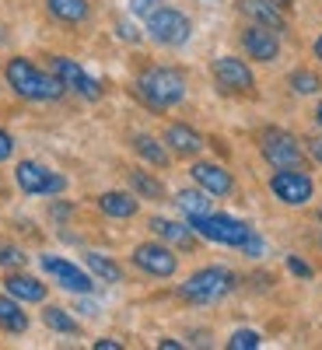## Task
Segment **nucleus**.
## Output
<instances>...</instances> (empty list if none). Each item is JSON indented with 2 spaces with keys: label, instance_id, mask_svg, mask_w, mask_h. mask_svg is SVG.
Listing matches in <instances>:
<instances>
[{
  "label": "nucleus",
  "instance_id": "nucleus-18",
  "mask_svg": "<svg viewBox=\"0 0 322 350\" xmlns=\"http://www.w3.org/2000/svg\"><path fill=\"white\" fill-rule=\"evenodd\" d=\"M155 235L165 242V245H179V249H189L193 245V228L179 224V221H168V217H151L148 224Z\"/></svg>",
  "mask_w": 322,
  "mask_h": 350
},
{
  "label": "nucleus",
  "instance_id": "nucleus-16",
  "mask_svg": "<svg viewBox=\"0 0 322 350\" xmlns=\"http://www.w3.org/2000/svg\"><path fill=\"white\" fill-rule=\"evenodd\" d=\"M239 8H242V14H245L252 25H263V28H270V32H277V36L287 28L284 11L273 8L270 0H239Z\"/></svg>",
  "mask_w": 322,
  "mask_h": 350
},
{
  "label": "nucleus",
  "instance_id": "nucleus-1",
  "mask_svg": "<svg viewBox=\"0 0 322 350\" xmlns=\"http://www.w3.org/2000/svg\"><path fill=\"white\" fill-rule=\"evenodd\" d=\"M4 77L11 84V92L18 98H28V102H56L64 95V84L53 74L39 70L32 60H25V56H11L4 67Z\"/></svg>",
  "mask_w": 322,
  "mask_h": 350
},
{
  "label": "nucleus",
  "instance_id": "nucleus-28",
  "mask_svg": "<svg viewBox=\"0 0 322 350\" xmlns=\"http://www.w3.org/2000/svg\"><path fill=\"white\" fill-rule=\"evenodd\" d=\"M259 343H263V336L256 329H235L228 340V350H256Z\"/></svg>",
  "mask_w": 322,
  "mask_h": 350
},
{
  "label": "nucleus",
  "instance_id": "nucleus-32",
  "mask_svg": "<svg viewBox=\"0 0 322 350\" xmlns=\"http://www.w3.org/2000/svg\"><path fill=\"white\" fill-rule=\"evenodd\" d=\"M305 151H308L312 161L322 165V137H308V140H305Z\"/></svg>",
  "mask_w": 322,
  "mask_h": 350
},
{
  "label": "nucleus",
  "instance_id": "nucleus-22",
  "mask_svg": "<svg viewBox=\"0 0 322 350\" xmlns=\"http://www.w3.org/2000/svg\"><path fill=\"white\" fill-rule=\"evenodd\" d=\"M0 329H8V333H25L28 329V312H21V301L11 298L8 291L0 295Z\"/></svg>",
  "mask_w": 322,
  "mask_h": 350
},
{
  "label": "nucleus",
  "instance_id": "nucleus-23",
  "mask_svg": "<svg viewBox=\"0 0 322 350\" xmlns=\"http://www.w3.org/2000/svg\"><path fill=\"white\" fill-rule=\"evenodd\" d=\"M211 193L207 189H179L175 193V207H179L186 217H200V214H211V200H207Z\"/></svg>",
  "mask_w": 322,
  "mask_h": 350
},
{
  "label": "nucleus",
  "instance_id": "nucleus-8",
  "mask_svg": "<svg viewBox=\"0 0 322 350\" xmlns=\"http://www.w3.org/2000/svg\"><path fill=\"white\" fill-rule=\"evenodd\" d=\"M49 74L64 84V92H74V95H81V98H88V102L102 98L98 81L88 74L77 60H70V56H53V60H49Z\"/></svg>",
  "mask_w": 322,
  "mask_h": 350
},
{
  "label": "nucleus",
  "instance_id": "nucleus-20",
  "mask_svg": "<svg viewBox=\"0 0 322 350\" xmlns=\"http://www.w3.org/2000/svg\"><path fill=\"white\" fill-rule=\"evenodd\" d=\"M46 11L64 25H81L92 14V4L88 0H46Z\"/></svg>",
  "mask_w": 322,
  "mask_h": 350
},
{
  "label": "nucleus",
  "instance_id": "nucleus-41",
  "mask_svg": "<svg viewBox=\"0 0 322 350\" xmlns=\"http://www.w3.org/2000/svg\"><path fill=\"white\" fill-rule=\"evenodd\" d=\"M319 221H322V207H319Z\"/></svg>",
  "mask_w": 322,
  "mask_h": 350
},
{
  "label": "nucleus",
  "instance_id": "nucleus-34",
  "mask_svg": "<svg viewBox=\"0 0 322 350\" xmlns=\"http://www.w3.org/2000/svg\"><path fill=\"white\" fill-rule=\"evenodd\" d=\"M287 270H291V273H295V277H312V270L305 267V262H301V259H295V256H287Z\"/></svg>",
  "mask_w": 322,
  "mask_h": 350
},
{
  "label": "nucleus",
  "instance_id": "nucleus-2",
  "mask_svg": "<svg viewBox=\"0 0 322 350\" xmlns=\"http://www.w3.org/2000/svg\"><path fill=\"white\" fill-rule=\"evenodd\" d=\"M137 95L151 109H172L186 98V77L175 67H148L137 77Z\"/></svg>",
  "mask_w": 322,
  "mask_h": 350
},
{
  "label": "nucleus",
  "instance_id": "nucleus-30",
  "mask_svg": "<svg viewBox=\"0 0 322 350\" xmlns=\"http://www.w3.org/2000/svg\"><path fill=\"white\" fill-rule=\"evenodd\" d=\"M158 8H161V0H130V14H137V18H144V21H148Z\"/></svg>",
  "mask_w": 322,
  "mask_h": 350
},
{
  "label": "nucleus",
  "instance_id": "nucleus-15",
  "mask_svg": "<svg viewBox=\"0 0 322 350\" xmlns=\"http://www.w3.org/2000/svg\"><path fill=\"white\" fill-rule=\"evenodd\" d=\"M161 140H165V148L172 151V154H179V158H193V154H200L203 151V140L193 126H186V123H168L165 126V133H161Z\"/></svg>",
  "mask_w": 322,
  "mask_h": 350
},
{
  "label": "nucleus",
  "instance_id": "nucleus-35",
  "mask_svg": "<svg viewBox=\"0 0 322 350\" xmlns=\"http://www.w3.org/2000/svg\"><path fill=\"white\" fill-rule=\"evenodd\" d=\"M95 350H123L120 340H95Z\"/></svg>",
  "mask_w": 322,
  "mask_h": 350
},
{
  "label": "nucleus",
  "instance_id": "nucleus-31",
  "mask_svg": "<svg viewBox=\"0 0 322 350\" xmlns=\"http://www.w3.org/2000/svg\"><path fill=\"white\" fill-rule=\"evenodd\" d=\"M263 249H267V245H263V239L256 235V231H249V239L242 242V252L245 256H263Z\"/></svg>",
  "mask_w": 322,
  "mask_h": 350
},
{
  "label": "nucleus",
  "instance_id": "nucleus-27",
  "mask_svg": "<svg viewBox=\"0 0 322 350\" xmlns=\"http://www.w3.org/2000/svg\"><path fill=\"white\" fill-rule=\"evenodd\" d=\"M287 84L295 88L298 95H315V92H319V77L308 74V70H295V74L287 77Z\"/></svg>",
  "mask_w": 322,
  "mask_h": 350
},
{
  "label": "nucleus",
  "instance_id": "nucleus-3",
  "mask_svg": "<svg viewBox=\"0 0 322 350\" xmlns=\"http://www.w3.org/2000/svg\"><path fill=\"white\" fill-rule=\"evenodd\" d=\"M235 287V273L224 267H203L196 273L186 277V284H179V298L189 305H214L221 301L228 291Z\"/></svg>",
  "mask_w": 322,
  "mask_h": 350
},
{
  "label": "nucleus",
  "instance_id": "nucleus-38",
  "mask_svg": "<svg viewBox=\"0 0 322 350\" xmlns=\"http://www.w3.org/2000/svg\"><path fill=\"white\" fill-rule=\"evenodd\" d=\"M312 53H315V60H319V64H322V36H319V39H315V46H312Z\"/></svg>",
  "mask_w": 322,
  "mask_h": 350
},
{
  "label": "nucleus",
  "instance_id": "nucleus-26",
  "mask_svg": "<svg viewBox=\"0 0 322 350\" xmlns=\"http://www.w3.org/2000/svg\"><path fill=\"white\" fill-rule=\"evenodd\" d=\"M130 186H133V193H137L140 200H165V186L155 179V175L140 172V168L130 172Z\"/></svg>",
  "mask_w": 322,
  "mask_h": 350
},
{
  "label": "nucleus",
  "instance_id": "nucleus-29",
  "mask_svg": "<svg viewBox=\"0 0 322 350\" xmlns=\"http://www.w3.org/2000/svg\"><path fill=\"white\" fill-rule=\"evenodd\" d=\"M25 252L18 249V245H11V242H0V267H25Z\"/></svg>",
  "mask_w": 322,
  "mask_h": 350
},
{
  "label": "nucleus",
  "instance_id": "nucleus-7",
  "mask_svg": "<svg viewBox=\"0 0 322 350\" xmlns=\"http://www.w3.org/2000/svg\"><path fill=\"white\" fill-rule=\"evenodd\" d=\"M259 151H263V158H267L273 168H301V161H305L301 144L291 137L287 130H277V126L259 133Z\"/></svg>",
  "mask_w": 322,
  "mask_h": 350
},
{
  "label": "nucleus",
  "instance_id": "nucleus-37",
  "mask_svg": "<svg viewBox=\"0 0 322 350\" xmlns=\"http://www.w3.org/2000/svg\"><path fill=\"white\" fill-rule=\"evenodd\" d=\"M158 347H161V350H179V347H183V343H179V340H161V343H158Z\"/></svg>",
  "mask_w": 322,
  "mask_h": 350
},
{
  "label": "nucleus",
  "instance_id": "nucleus-6",
  "mask_svg": "<svg viewBox=\"0 0 322 350\" xmlns=\"http://www.w3.org/2000/svg\"><path fill=\"white\" fill-rule=\"evenodd\" d=\"M14 183H18V189L28 193V196H60V193L67 189L64 175L53 172V168H46V165H39V161H21V165L14 168Z\"/></svg>",
  "mask_w": 322,
  "mask_h": 350
},
{
  "label": "nucleus",
  "instance_id": "nucleus-21",
  "mask_svg": "<svg viewBox=\"0 0 322 350\" xmlns=\"http://www.w3.org/2000/svg\"><path fill=\"white\" fill-rule=\"evenodd\" d=\"M84 267H88V273H92L95 280H102V284H120L123 280V267L116 259L102 256V252H88L84 256Z\"/></svg>",
  "mask_w": 322,
  "mask_h": 350
},
{
  "label": "nucleus",
  "instance_id": "nucleus-33",
  "mask_svg": "<svg viewBox=\"0 0 322 350\" xmlns=\"http://www.w3.org/2000/svg\"><path fill=\"white\" fill-rule=\"evenodd\" d=\"M11 151H14V137H11L8 130H0V161H8Z\"/></svg>",
  "mask_w": 322,
  "mask_h": 350
},
{
  "label": "nucleus",
  "instance_id": "nucleus-19",
  "mask_svg": "<svg viewBox=\"0 0 322 350\" xmlns=\"http://www.w3.org/2000/svg\"><path fill=\"white\" fill-rule=\"evenodd\" d=\"M137 196L133 193H102L98 196V211L105 214V217H116V221H126V217H133L137 214Z\"/></svg>",
  "mask_w": 322,
  "mask_h": 350
},
{
  "label": "nucleus",
  "instance_id": "nucleus-14",
  "mask_svg": "<svg viewBox=\"0 0 322 350\" xmlns=\"http://www.w3.org/2000/svg\"><path fill=\"white\" fill-rule=\"evenodd\" d=\"M189 175H193V183H196L200 189H207L211 196H228L231 189H235L231 172L221 168V165H214V161H196V165L189 168Z\"/></svg>",
  "mask_w": 322,
  "mask_h": 350
},
{
  "label": "nucleus",
  "instance_id": "nucleus-36",
  "mask_svg": "<svg viewBox=\"0 0 322 350\" xmlns=\"http://www.w3.org/2000/svg\"><path fill=\"white\" fill-rule=\"evenodd\" d=\"M270 4L280 8V11H291V8H295V0H270Z\"/></svg>",
  "mask_w": 322,
  "mask_h": 350
},
{
  "label": "nucleus",
  "instance_id": "nucleus-5",
  "mask_svg": "<svg viewBox=\"0 0 322 350\" xmlns=\"http://www.w3.org/2000/svg\"><path fill=\"white\" fill-rule=\"evenodd\" d=\"M148 36L158 42V46H168V49H179V46H186L189 42V36H193V21L183 14V11H175V8H158L148 21Z\"/></svg>",
  "mask_w": 322,
  "mask_h": 350
},
{
  "label": "nucleus",
  "instance_id": "nucleus-24",
  "mask_svg": "<svg viewBox=\"0 0 322 350\" xmlns=\"http://www.w3.org/2000/svg\"><path fill=\"white\" fill-rule=\"evenodd\" d=\"M133 151H137L144 161H151L155 168H165V165H168L165 140H155V137H148V133H137V137H133Z\"/></svg>",
  "mask_w": 322,
  "mask_h": 350
},
{
  "label": "nucleus",
  "instance_id": "nucleus-40",
  "mask_svg": "<svg viewBox=\"0 0 322 350\" xmlns=\"http://www.w3.org/2000/svg\"><path fill=\"white\" fill-rule=\"evenodd\" d=\"M315 123H319V126H322V102H319V105H315Z\"/></svg>",
  "mask_w": 322,
  "mask_h": 350
},
{
  "label": "nucleus",
  "instance_id": "nucleus-10",
  "mask_svg": "<svg viewBox=\"0 0 322 350\" xmlns=\"http://www.w3.org/2000/svg\"><path fill=\"white\" fill-rule=\"evenodd\" d=\"M39 262H42V270L49 273V277H56V284H60L64 291H74V295H92L95 291V277L92 273H84L81 267H74L70 259H64V256H39Z\"/></svg>",
  "mask_w": 322,
  "mask_h": 350
},
{
  "label": "nucleus",
  "instance_id": "nucleus-13",
  "mask_svg": "<svg viewBox=\"0 0 322 350\" xmlns=\"http://www.w3.org/2000/svg\"><path fill=\"white\" fill-rule=\"evenodd\" d=\"M242 49L252 56V60H259V64H273L280 56V39H277V32H270V28L249 25L242 32Z\"/></svg>",
  "mask_w": 322,
  "mask_h": 350
},
{
  "label": "nucleus",
  "instance_id": "nucleus-9",
  "mask_svg": "<svg viewBox=\"0 0 322 350\" xmlns=\"http://www.w3.org/2000/svg\"><path fill=\"white\" fill-rule=\"evenodd\" d=\"M270 193L284 203V207H305L315 193V186L301 168H277L270 175Z\"/></svg>",
  "mask_w": 322,
  "mask_h": 350
},
{
  "label": "nucleus",
  "instance_id": "nucleus-12",
  "mask_svg": "<svg viewBox=\"0 0 322 350\" xmlns=\"http://www.w3.org/2000/svg\"><path fill=\"white\" fill-rule=\"evenodd\" d=\"M211 70H214V81H217L221 92L245 95V92H252V88H256V77H252L249 64L245 60H235V56H217Z\"/></svg>",
  "mask_w": 322,
  "mask_h": 350
},
{
  "label": "nucleus",
  "instance_id": "nucleus-11",
  "mask_svg": "<svg viewBox=\"0 0 322 350\" xmlns=\"http://www.w3.org/2000/svg\"><path fill=\"white\" fill-rule=\"evenodd\" d=\"M133 267L144 270L148 277H172L179 270V259L165 242H140L133 249Z\"/></svg>",
  "mask_w": 322,
  "mask_h": 350
},
{
  "label": "nucleus",
  "instance_id": "nucleus-17",
  "mask_svg": "<svg viewBox=\"0 0 322 350\" xmlns=\"http://www.w3.org/2000/svg\"><path fill=\"white\" fill-rule=\"evenodd\" d=\"M4 291L18 301H28V305H39L46 301V284L39 277H28V273H8L4 277Z\"/></svg>",
  "mask_w": 322,
  "mask_h": 350
},
{
  "label": "nucleus",
  "instance_id": "nucleus-39",
  "mask_svg": "<svg viewBox=\"0 0 322 350\" xmlns=\"http://www.w3.org/2000/svg\"><path fill=\"white\" fill-rule=\"evenodd\" d=\"M77 308H81V312H84V315H95V312H98V308H95V305H88V301H81V305H77Z\"/></svg>",
  "mask_w": 322,
  "mask_h": 350
},
{
  "label": "nucleus",
  "instance_id": "nucleus-25",
  "mask_svg": "<svg viewBox=\"0 0 322 350\" xmlns=\"http://www.w3.org/2000/svg\"><path fill=\"white\" fill-rule=\"evenodd\" d=\"M42 323H46L53 333H64V336H77V333H81V326L74 323V315H70L67 308H60V305H46V308H42Z\"/></svg>",
  "mask_w": 322,
  "mask_h": 350
},
{
  "label": "nucleus",
  "instance_id": "nucleus-4",
  "mask_svg": "<svg viewBox=\"0 0 322 350\" xmlns=\"http://www.w3.org/2000/svg\"><path fill=\"white\" fill-rule=\"evenodd\" d=\"M189 228L196 231L200 239L217 242V245H231V249H242V242L249 239V224L239 217H228V214H200L189 217Z\"/></svg>",
  "mask_w": 322,
  "mask_h": 350
}]
</instances>
